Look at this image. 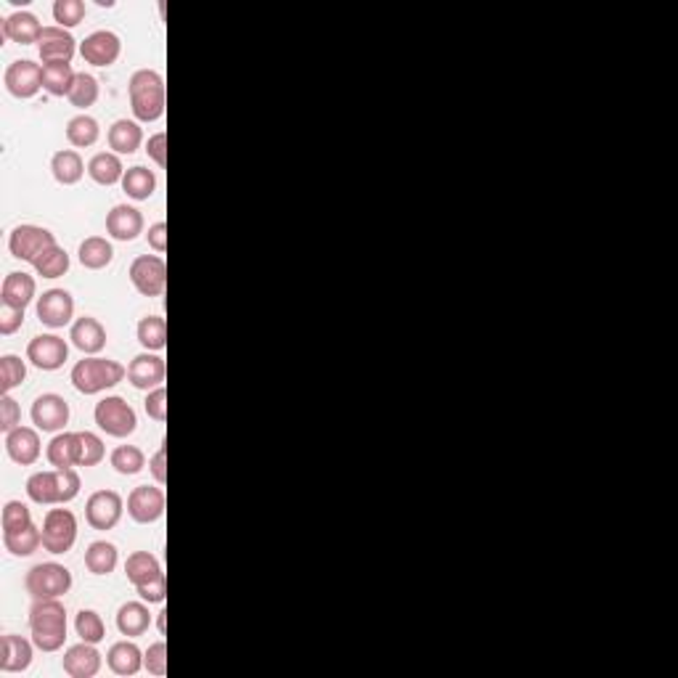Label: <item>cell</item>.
Here are the masks:
<instances>
[{"mask_svg":"<svg viewBox=\"0 0 678 678\" xmlns=\"http://www.w3.org/2000/svg\"><path fill=\"white\" fill-rule=\"evenodd\" d=\"M74 631L88 644H102L106 639V623L96 610H80L74 617Z\"/></svg>","mask_w":678,"mask_h":678,"instance_id":"obj_42","label":"cell"},{"mask_svg":"<svg viewBox=\"0 0 678 678\" xmlns=\"http://www.w3.org/2000/svg\"><path fill=\"white\" fill-rule=\"evenodd\" d=\"M151 628V612L146 607V602H125L117 610V631L125 639H138Z\"/></svg>","mask_w":678,"mask_h":678,"instance_id":"obj_26","label":"cell"},{"mask_svg":"<svg viewBox=\"0 0 678 678\" xmlns=\"http://www.w3.org/2000/svg\"><path fill=\"white\" fill-rule=\"evenodd\" d=\"M77 80V72L72 69V64H43V91L64 99L72 93V85Z\"/></svg>","mask_w":678,"mask_h":678,"instance_id":"obj_38","label":"cell"},{"mask_svg":"<svg viewBox=\"0 0 678 678\" xmlns=\"http://www.w3.org/2000/svg\"><path fill=\"white\" fill-rule=\"evenodd\" d=\"M59 475V493H62V504H69L80 496V475L77 470H56Z\"/></svg>","mask_w":678,"mask_h":678,"instance_id":"obj_53","label":"cell"},{"mask_svg":"<svg viewBox=\"0 0 678 678\" xmlns=\"http://www.w3.org/2000/svg\"><path fill=\"white\" fill-rule=\"evenodd\" d=\"M0 33L5 40H14L19 45H33L43 34V24L33 11H14L3 19Z\"/></svg>","mask_w":678,"mask_h":678,"instance_id":"obj_24","label":"cell"},{"mask_svg":"<svg viewBox=\"0 0 678 678\" xmlns=\"http://www.w3.org/2000/svg\"><path fill=\"white\" fill-rule=\"evenodd\" d=\"M27 358L40 372H59L69 358V344L56 334H37L27 344Z\"/></svg>","mask_w":678,"mask_h":678,"instance_id":"obj_13","label":"cell"},{"mask_svg":"<svg viewBox=\"0 0 678 678\" xmlns=\"http://www.w3.org/2000/svg\"><path fill=\"white\" fill-rule=\"evenodd\" d=\"M85 14H88V8H85L82 0H56V3H53V19H56V24L64 27V30L77 27V24L85 19Z\"/></svg>","mask_w":678,"mask_h":678,"instance_id":"obj_45","label":"cell"},{"mask_svg":"<svg viewBox=\"0 0 678 678\" xmlns=\"http://www.w3.org/2000/svg\"><path fill=\"white\" fill-rule=\"evenodd\" d=\"M37 53L43 64H72L77 53V40L59 24L43 27V34L37 40Z\"/></svg>","mask_w":678,"mask_h":678,"instance_id":"obj_12","label":"cell"},{"mask_svg":"<svg viewBox=\"0 0 678 678\" xmlns=\"http://www.w3.org/2000/svg\"><path fill=\"white\" fill-rule=\"evenodd\" d=\"M106 665L114 676H136L143 668V649L133 639L117 642L106 652Z\"/></svg>","mask_w":678,"mask_h":678,"instance_id":"obj_25","label":"cell"},{"mask_svg":"<svg viewBox=\"0 0 678 678\" xmlns=\"http://www.w3.org/2000/svg\"><path fill=\"white\" fill-rule=\"evenodd\" d=\"M125 499L117 490H96L85 501V522L93 530H111L122 519Z\"/></svg>","mask_w":678,"mask_h":678,"instance_id":"obj_9","label":"cell"},{"mask_svg":"<svg viewBox=\"0 0 678 678\" xmlns=\"http://www.w3.org/2000/svg\"><path fill=\"white\" fill-rule=\"evenodd\" d=\"M3 546L5 551H11L14 557H33L34 551L43 546V533L37 525H27L19 530H5L3 533Z\"/></svg>","mask_w":678,"mask_h":678,"instance_id":"obj_36","label":"cell"},{"mask_svg":"<svg viewBox=\"0 0 678 678\" xmlns=\"http://www.w3.org/2000/svg\"><path fill=\"white\" fill-rule=\"evenodd\" d=\"M88 175H91L99 186H114V183H122L125 165H122V160H120L114 151H99V154H93L91 162H88Z\"/></svg>","mask_w":678,"mask_h":678,"instance_id":"obj_33","label":"cell"},{"mask_svg":"<svg viewBox=\"0 0 678 678\" xmlns=\"http://www.w3.org/2000/svg\"><path fill=\"white\" fill-rule=\"evenodd\" d=\"M59 244L56 237L43 228V226H33V223H22L11 231L8 237V249L16 260H24V263H34L48 247Z\"/></svg>","mask_w":678,"mask_h":678,"instance_id":"obj_8","label":"cell"},{"mask_svg":"<svg viewBox=\"0 0 678 678\" xmlns=\"http://www.w3.org/2000/svg\"><path fill=\"white\" fill-rule=\"evenodd\" d=\"M143 408H146L149 419H154V421H160V424L168 421V390H165V384L157 387V390H151V392L146 395Z\"/></svg>","mask_w":678,"mask_h":678,"instance_id":"obj_50","label":"cell"},{"mask_svg":"<svg viewBox=\"0 0 678 678\" xmlns=\"http://www.w3.org/2000/svg\"><path fill=\"white\" fill-rule=\"evenodd\" d=\"M149 470H151V475H154V479H157L160 485H165V482H168V448H165V445H162V448L151 456Z\"/></svg>","mask_w":678,"mask_h":678,"instance_id":"obj_56","label":"cell"},{"mask_svg":"<svg viewBox=\"0 0 678 678\" xmlns=\"http://www.w3.org/2000/svg\"><path fill=\"white\" fill-rule=\"evenodd\" d=\"M19 424H22V408H19V403L11 395H3L0 398V432L8 435Z\"/></svg>","mask_w":678,"mask_h":678,"instance_id":"obj_51","label":"cell"},{"mask_svg":"<svg viewBox=\"0 0 678 678\" xmlns=\"http://www.w3.org/2000/svg\"><path fill=\"white\" fill-rule=\"evenodd\" d=\"M136 337L143 350L162 353L168 347V321L162 315H143L138 321Z\"/></svg>","mask_w":678,"mask_h":678,"instance_id":"obj_34","label":"cell"},{"mask_svg":"<svg viewBox=\"0 0 678 678\" xmlns=\"http://www.w3.org/2000/svg\"><path fill=\"white\" fill-rule=\"evenodd\" d=\"M122 53V40L111 30H96L80 43V56L91 67H111Z\"/></svg>","mask_w":678,"mask_h":678,"instance_id":"obj_15","label":"cell"},{"mask_svg":"<svg viewBox=\"0 0 678 678\" xmlns=\"http://www.w3.org/2000/svg\"><path fill=\"white\" fill-rule=\"evenodd\" d=\"M40 533L48 554H67L77 541V517L69 508H48Z\"/></svg>","mask_w":678,"mask_h":678,"instance_id":"obj_7","label":"cell"},{"mask_svg":"<svg viewBox=\"0 0 678 678\" xmlns=\"http://www.w3.org/2000/svg\"><path fill=\"white\" fill-rule=\"evenodd\" d=\"M5 453L19 467H33L43 453V442L37 435V427H16L5 435Z\"/></svg>","mask_w":678,"mask_h":678,"instance_id":"obj_18","label":"cell"},{"mask_svg":"<svg viewBox=\"0 0 678 678\" xmlns=\"http://www.w3.org/2000/svg\"><path fill=\"white\" fill-rule=\"evenodd\" d=\"M0 525H3V533L5 530L27 528V525H33V511H30L27 504H22V501H8L3 507V514H0Z\"/></svg>","mask_w":678,"mask_h":678,"instance_id":"obj_47","label":"cell"},{"mask_svg":"<svg viewBox=\"0 0 678 678\" xmlns=\"http://www.w3.org/2000/svg\"><path fill=\"white\" fill-rule=\"evenodd\" d=\"M30 631L40 652H59L67 642V607L59 599H34Z\"/></svg>","mask_w":678,"mask_h":678,"instance_id":"obj_2","label":"cell"},{"mask_svg":"<svg viewBox=\"0 0 678 678\" xmlns=\"http://www.w3.org/2000/svg\"><path fill=\"white\" fill-rule=\"evenodd\" d=\"M34 295H37V281L30 273L14 271L3 278V286H0V303L3 305L27 310V305L34 300Z\"/></svg>","mask_w":678,"mask_h":678,"instance_id":"obj_23","label":"cell"},{"mask_svg":"<svg viewBox=\"0 0 678 678\" xmlns=\"http://www.w3.org/2000/svg\"><path fill=\"white\" fill-rule=\"evenodd\" d=\"M102 652L96 649V644L80 642V644L69 646L62 657V668L64 673L72 678H93L99 676L102 671Z\"/></svg>","mask_w":678,"mask_h":678,"instance_id":"obj_19","label":"cell"},{"mask_svg":"<svg viewBox=\"0 0 678 678\" xmlns=\"http://www.w3.org/2000/svg\"><path fill=\"white\" fill-rule=\"evenodd\" d=\"M77 260L88 271H103L114 260V247H111L109 238L88 237L80 244V249H77Z\"/></svg>","mask_w":678,"mask_h":678,"instance_id":"obj_29","label":"cell"},{"mask_svg":"<svg viewBox=\"0 0 678 678\" xmlns=\"http://www.w3.org/2000/svg\"><path fill=\"white\" fill-rule=\"evenodd\" d=\"M136 591L146 605H165V599H168V576L162 573V576H157L154 580L138 586Z\"/></svg>","mask_w":678,"mask_h":678,"instance_id":"obj_49","label":"cell"},{"mask_svg":"<svg viewBox=\"0 0 678 678\" xmlns=\"http://www.w3.org/2000/svg\"><path fill=\"white\" fill-rule=\"evenodd\" d=\"M131 284L143 297H162L168 289V263L160 255H138L131 263Z\"/></svg>","mask_w":678,"mask_h":678,"instance_id":"obj_6","label":"cell"},{"mask_svg":"<svg viewBox=\"0 0 678 678\" xmlns=\"http://www.w3.org/2000/svg\"><path fill=\"white\" fill-rule=\"evenodd\" d=\"M109 461H111V467H114L117 475L133 477L138 475V472H143V467H146V453H143L138 445H117V448L111 450Z\"/></svg>","mask_w":678,"mask_h":678,"instance_id":"obj_40","label":"cell"},{"mask_svg":"<svg viewBox=\"0 0 678 678\" xmlns=\"http://www.w3.org/2000/svg\"><path fill=\"white\" fill-rule=\"evenodd\" d=\"M165 490L160 485H138L128 496V514L138 525H151L165 514Z\"/></svg>","mask_w":678,"mask_h":678,"instance_id":"obj_16","label":"cell"},{"mask_svg":"<svg viewBox=\"0 0 678 678\" xmlns=\"http://www.w3.org/2000/svg\"><path fill=\"white\" fill-rule=\"evenodd\" d=\"M34 313L40 318L43 326L48 329H64L69 324H74V297L67 289H48L37 297L34 303Z\"/></svg>","mask_w":678,"mask_h":678,"instance_id":"obj_10","label":"cell"},{"mask_svg":"<svg viewBox=\"0 0 678 678\" xmlns=\"http://www.w3.org/2000/svg\"><path fill=\"white\" fill-rule=\"evenodd\" d=\"M128 99L138 122H157L168 109L165 77L154 69H138L128 82Z\"/></svg>","mask_w":678,"mask_h":678,"instance_id":"obj_1","label":"cell"},{"mask_svg":"<svg viewBox=\"0 0 678 678\" xmlns=\"http://www.w3.org/2000/svg\"><path fill=\"white\" fill-rule=\"evenodd\" d=\"M106 140H109V149L117 157H122V154L131 157V154H136L138 149H140V143H143V131H140V125H138L136 120H117L109 128Z\"/></svg>","mask_w":678,"mask_h":678,"instance_id":"obj_28","label":"cell"},{"mask_svg":"<svg viewBox=\"0 0 678 678\" xmlns=\"http://www.w3.org/2000/svg\"><path fill=\"white\" fill-rule=\"evenodd\" d=\"M125 376H128V366H122L120 361L88 355V358L74 363L69 379L80 395H99L109 387H117Z\"/></svg>","mask_w":678,"mask_h":678,"instance_id":"obj_3","label":"cell"},{"mask_svg":"<svg viewBox=\"0 0 678 678\" xmlns=\"http://www.w3.org/2000/svg\"><path fill=\"white\" fill-rule=\"evenodd\" d=\"M143 668H146L151 676H168V644H165V642L149 644V649L143 652Z\"/></svg>","mask_w":678,"mask_h":678,"instance_id":"obj_48","label":"cell"},{"mask_svg":"<svg viewBox=\"0 0 678 678\" xmlns=\"http://www.w3.org/2000/svg\"><path fill=\"white\" fill-rule=\"evenodd\" d=\"M146 154L149 160L157 162V168H168V133H157L146 140Z\"/></svg>","mask_w":678,"mask_h":678,"instance_id":"obj_54","label":"cell"},{"mask_svg":"<svg viewBox=\"0 0 678 678\" xmlns=\"http://www.w3.org/2000/svg\"><path fill=\"white\" fill-rule=\"evenodd\" d=\"M24 379H27V363L19 355H3L0 358V390H3V395H8Z\"/></svg>","mask_w":678,"mask_h":678,"instance_id":"obj_44","label":"cell"},{"mask_svg":"<svg viewBox=\"0 0 678 678\" xmlns=\"http://www.w3.org/2000/svg\"><path fill=\"white\" fill-rule=\"evenodd\" d=\"M69 403L56 392H43L33 403V424L40 432H62L69 424Z\"/></svg>","mask_w":678,"mask_h":678,"instance_id":"obj_14","label":"cell"},{"mask_svg":"<svg viewBox=\"0 0 678 678\" xmlns=\"http://www.w3.org/2000/svg\"><path fill=\"white\" fill-rule=\"evenodd\" d=\"M3 82H5V91L14 99H34L43 91V67L30 62V59L11 62L5 67Z\"/></svg>","mask_w":678,"mask_h":678,"instance_id":"obj_11","label":"cell"},{"mask_svg":"<svg viewBox=\"0 0 678 678\" xmlns=\"http://www.w3.org/2000/svg\"><path fill=\"white\" fill-rule=\"evenodd\" d=\"M117 562H120V554H117L114 543L93 541L85 548V567L93 576H109V573H114Z\"/></svg>","mask_w":678,"mask_h":678,"instance_id":"obj_37","label":"cell"},{"mask_svg":"<svg viewBox=\"0 0 678 678\" xmlns=\"http://www.w3.org/2000/svg\"><path fill=\"white\" fill-rule=\"evenodd\" d=\"M27 496L40 507H56L62 504V493H59V475L56 470L48 472H34L27 479Z\"/></svg>","mask_w":678,"mask_h":678,"instance_id":"obj_32","label":"cell"},{"mask_svg":"<svg viewBox=\"0 0 678 678\" xmlns=\"http://www.w3.org/2000/svg\"><path fill=\"white\" fill-rule=\"evenodd\" d=\"M99 93H102L99 80L93 74H88V72H77V80H74L72 93H69V103L77 106V109H88V106L99 102Z\"/></svg>","mask_w":678,"mask_h":678,"instance_id":"obj_43","label":"cell"},{"mask_svg":"<svg viewBox=\"0 0 678 678\" xmlns=\"http://www.w3.org/2000/svg\"><path fill=\"white\" fill-rule=\"evenodd\" d=\"M165 379H168V363H165V358L160 353H149L146 350V353H140V355H136L128 363V382L136 390L151 392V390L162 387Z\"/></svg>","mask_w":678,"mask_h":678,"instance_id":"obj_17","label":"cell"},{"mask_svg":"<svg viewBox=\"0 0 678 678\" xmlns=\"http://www.w3.org/2000/svg\"><path fill=\"white\" fill-rule=\"evenodd\" d=\"M45 459L53 470H74L80 461V438L77 432H56V438L48 442Z\"/></svg>","mask_w":678,"mask_h":678,"instance_id":"obj_27","label":"cell"},{"mask_svg":"<svg viewBox=\"0 0 678 678\" xmlns=\"http://www.w3.org/2000/svg\"><path fill=\"white\" fill-rule=\"evenodd\" d=\"M24 588L33 599H62L72 588V573L59 562H40L24 577Z\"/></svg>","mask_w":678,"mask_h":678,"instance_id":"obj_5","label":"cell"},{"mask_svg":"<svg viewBox=\"0 0 678 678\" xmlns=\"http://www.w3.org/2000/svg\"><path fill=\"white\" fill-rule=\"evenodd\" d=\"M122 191L131 197V199H136V202H146V199H151L154 197V191H157V175H154V170L143 168V165H136V168H128L125 170V175H122Z\"/></svg>","mask_w":678,"mask_h":678,"instance_id":"obj_30","label":"cell"},{"mask_svg":"<svg viewBox=\"0 0 678 678\" xmlns=\"http://www.w3.org/2000/svg\"><path fill=\"white\" fill-rule=\"evenodd\" d=\"M106 234L117 241H136L143 234V215L131 204H117L106 215Z\"/></svg>","mask_w":678,"mask_h":678,"instance_id":"obj_21","label":"cell"},{"mask_svg":"<svg viewBox=\"0 0 678 678\" xmlns=\"http://www.w3.org/2000/svg\"><path fill=\"white\" fill-rule=\"evenodd\" d=\"M22 326H24V310L3 305V303H0V334H3V337H11V334H16Z\"/></svg>","mask_w":678,"mask_h":678,"instance_id":"obj_52","label":"cell"},{"mask_svg":"<svg viewBox=\"0 0 678 678\" xmlns=\"http://www.w3.org/2000/svg\"><path fill=\"white\" fill-rule=\"evenodd\" d=\"M33 268L37 276H43V278H59V276H64L69 271V255L64 247H59V244H53V247H48L37 260L33 263Z\"/></svg>","mask_w":678,"mask_h":678,"instance_id":"obj_41","label":"cell"},{"mask_svg":"<svg viewBox=\"0 0 678 678\" xmlns=\"http://www.w3.org/2000/svg\"><path fill=\"white\" fill-rule=\"evenodd\" d=\"M157 628H160V634L165 636L168 634V612H157Z\"/></svg>","mask_w":678,"mask_h":678,"instance_id":"obj_57","label":"cell"},{"mask_svg":"<svg viewBox=\"0 0 678 678\" xmlns=\"http://www.w3.org/2000/svg\"><path fill=\"white\" fill-rule=\"evenodd\" d=\"M157 576H162V565H160V559L151 551H133L125 559V577L136 588L143 586V583H149V580H154Z\"/></svg>","mask_w":678,"mask_h":678,"instance_id":"obj_35","label":"cell"},{"mask_svg":"<svg viewBox=\"0 0 678 678\" xmlns=\"http://www.w3.org/2000/svg\"><path fill=\"white\" fill-rule=\"evenodd\" d=\"M77 438H80V461H77V467H96V464H102L103 456H106L102 438L96 432H77Z\"/></svg>","mask_w":678,"mask_h":678,"instance_id":"obj_46","label":"cell"},{"mask_svg":"<svg viewBox=\"0 0 678 678\" xmlns=\"http://www.w3.org/2000/svg\"><path fill=\"white\" fill-rule=\"evenodd\" d=\"M146 241H149V247H151L157 255H165V252H168V223H165V220H160V223L149 226V231H146Z\"/></svg>","mask_w":678,"mask_h":678,"instance_id":"obj_55","label":"cell"},{"mask_svg":"<svg viewBox=\"0 0 678 678\" xmlns=\"http://www.w3.org/2000/svg\"><path fill=\"white\" fill-rule=\"evenodd\" d=\"M85 170L88 168H85L80 151H74V149H62V151H56L53 160H51V172H53L56 183H62V186H74V183H80L82 175H85Z\"/></svg>","mask_w":678,"mask_h":678,"instance_id":"obj_31","label":"cell"},{"mask_svg":"<svg viewBox=\"0 0 678 678\" xmlns=\"http://www.w3.org/2000/svg\"><path fill=\"white\" fill-rule=\"evenodd\" d=\"M34 642L16 636V634H5L0 642V671L3 673H22L33 665L34 657Z\"/></svg>","mask_w":678,"mask_h":678,"instance_id":"obj_20","label":"cell"},{"mask_svg":"<svg viewBox=\"0 0 678 678\" xmlns=\"http://www.w3.org/2000/svg\"><path fill=\"white\" fill-rule=\"evenodd\" d=\"M102 138L99 120L91 114H77L67 122V140L74 149H91Z\"/></svg>","mask_w":678,"mask_h":678,"instance_id":"obj_39","label":"cell"},{"mask_svg":"<svg viewBox=\"0 0 678 678\" xmlns=\"http://www.w3.org/2000/svg\"><path fill=\"white\" fill-rule=\"evenodd\" d=\"M69 339H72V344H74L80 353H85V355H99L103 347H106V329H103V324L99 318L82 315V318H77V321L72 324Z\"/></svg>","mask_w":678,"mask_h":678,"instance_id":"obj_22","label":"cell"},{"mask_svg":"<svg viewBox=\"0 0 678 678\" xmlns=\"http://www.w3.org/2000/svg\"><path fill=\"white\" fill-rule=\"evenodd\" d=\"M93 419H96L102 432H106L109 438H117V441L131 438L138 427L136 408L120 395H106L103 401H99L93 408Z\"/></svg>","mask_w":678,"mask_h":678,"instance_id":"obj_4","label":"cell"}]
</instances>
